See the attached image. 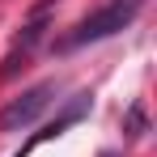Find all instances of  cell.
<instances>
[{"label":"cell","mask_w":157,"mask_h":157,"mask_svg":"<svg viewBox=\"0 0 157 157\" xmlns=\"http://www.w3.org/2000/svg\"><path fill=\"white\" fill-rule=\"evenodd\" d=\"M140 9H144V0H106L102 9H94L89 17H81L55 47H59V51H77V47H89V43H102L110 34L128 30L132 21L140 17Z\"/></svg>","instance_id":"6da1fadb"},{"label":"cell","mask_w":157,"mask_h":157,"mask_svg":"<svg viewBox=\"0 0 157 157\" xmlns=\"http://www.w3.org/2000/svg\"><path fill=\"white\" fill-rule=\"evenodd\" d=\"M55 94H59L55 81H38V85L26 89L21 98H13V102L0 110V132H21V128H30V123L55 102Z\"/></svg>","instance_id":"7a4b0ae2"},{"label":"cell","mask_w":157,"mask_h":157,"mask_svg":"<svg viewBox=\"0 0 157 157\" xmlns=\"http://www.w3.org/2000/svg\"><path fill=\"white\" fill-rule=\"evenodd\" d=\"M81 115H89V94H77V98H72V102L64 106V110H59V115H55V119H51V123H47L43 132H38L34 140H26V144H21V153H17V157L34 153V149H38L43 140H55V136H64V128H72V123H77Z\"/></svg>","instance_id":"3957f363"},{"label":"cell","mask_w":157,"mask_h":157,"mask_svg":"<svg viewBox=\"0 0 157 157\" xmlns=\"http://www.w3.org/2000/svg\"><path fill=\"white\" fill-rule=\"evenodd\" d=\"M123 132H128L132 140L149 132V119H144V106H140V102H132V106H128V115H123Z\"/></svg>","instance_id":"277c9868"},{"label":"cell","mask_w":157,"mask_h":157,"mask_svg":"<svg viewBox=\"0 0 157 157\" xmlns=\"http://www.w3.org/2000/svg\"><path fill=\"white\" fill-rule=\"evenodd\" d=\"M55 0H38V9H34V13H38V17H43V13H47V9H51Z\"/></svg>","instance_id":"5b68a950"},{"label":"cell","mask_w":157,"mask_h":157,"mask_svg":"<svg viewBox=\"0 0 157 157\" xmlns=\"http://www.w3.org/2000/svg\"><path fill=\"white\" fill-rule=\"evenodd\" d=\"M102 157H123V153H115V149H106V153H102Z\"/></svg>","instance_id":"8992f818"}]
</instances>
